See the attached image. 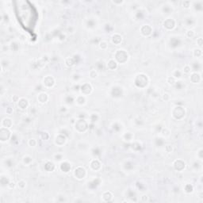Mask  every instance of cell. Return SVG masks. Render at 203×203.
Instances as JSON below:
<instances>
[{
	"instance_id": "39",
	"label": "cell",
	"mask_w": 203,
	"mask_h": 203,
	"mask_svg": "<svg viewBox=\"0 0 203 203\" xmlns=\"http://www.w3.org/2000/svg\"><path fill=\"white\" fill-rule=\"evenodd\" d=\"M193 56L197 59H201L202 57V49L200 48H195L192 51Z\"/></svg>"
},
{
	"instance_id": "61",
	"label": "cell",
	"mask_w": 203,
	"mask_h": 203,
	"mask_svg": "<svg viewBox=\"0 0 203 203\" xmlns=\"http://www.w3.org/2000/svg\"><path fill=\"white\" fill-rule=\"evenodd\" d=\"M6 113H7L8 115H11V114L13 113V112H14V109H13V107H11V106L7 107V108H6Z\"/></svg>"
},
{
	"instance_id": "18",
	"label": "cell",
	"mask_w": 203,
	"mask_h": 203,
	"mask_svg": "<svg viewBox=\"0 0 203 203\" xmlns=\"http://www.w3.org/2000/svg\"><path fill=\"white\" fill-rule=\"evenodd\" d=\"M17 106L18 107V109L21 110H25L30 106V102L27 99L22 97V98L18 99V100L17 101Z\"/></svg>"
},
{
	"instance_id": "9",
	"label": "cell",
	"mask_w": 203,
	"mask_h": 203,
	"mask_svg": "<svg viewBox=\"0 0 203 203\" xmlns=\"http://www.w3.org/2000/svg\"><path fill=\"white\" fill-rule=\"evenodd\" d=\"M123 88L121 87V86L115 85L113 86L112 87L110 88V94L112 98H114V99L121 98V97L123 95Z\"/></svg>"
},
{
	"instance_id": "53",
	"label": "cell",
	"mask_w": 203,
	"mask_h": 203,
	"mask_svg": "<svg viewBox=\"0 0 203 203\" xmlns=\"http://www.w3.org/2000/svg\"><path fill=\"white\" fill-rule=\"evenodd\" d=\"M28 145L31 148H35L36 146L37 145V140H36L35 138H30L28 140Z\"/></svg>"
},
{
	"instance_id": "14",
	"label": "cell",
	"mask_w": 203,
	"mask_h": 203,
	"mask_svg": "<svg viewBox=\"0 0 203 203\" xmlns=\"http://www.w3.org/2000/svg\"><path fill=\"white\" fill-rule=\"evenodd\" d=\"M152 31H153L152 27L148 24H144L140 28V34L144 36V37H148L149 36H151L152 33Z\"/></svg>"
},
{
	"instance_id": "40",
	"label": "cell",
	"mask_w": 203,
	"mask_h": 203,
	"mask_svg": "<svg viewBox=\"0 0 203 203\" xmlns=\"http://www.w3.org/2000/svg\"><path fill=\"white\" fill-rule=\"evenodd\" d=\"M183 71L179 69H175L174 71H172V74H171V76H173L176 80H179L182 79V76H183Z\"/></svg>"
},
{
	"instance_id": "23",
	"label": "cell",
	"mask_w": 203,
	"mask_h": 203,
	"mask_svg": "<svg viewBox=\"0 0 203 203\" xmlns=\"http://www.w3.org/2000/svg\"><path fill=\"white\" fill-rule=\"evenodd\" d=\"M75 103L78 106H83L87 104V97L82 94H79L75 97Z\"/></svg>"
},
{
	"instance_id": "5",
	"label": "cell",
	"mask_w": 203,
	"mask_h": 203,
	"mask_svg": "<svg viewBox=\"0 0 203 203\" xmlns=\"http://www.w3.org/2000/svg\"><path fill=\"white\" fill-rule=\"evenodd\" d=\"M74 178L77 180H83L87 176V171L82 166H77L72 171Z\"/></svg>"
},
{
	"instance_id": "20",
	"label": "cell",
	"mask_w": 203,
	"mask_h": 203,
	"mask_svg": "<svg viewBox=\"0 0 203 203\" xmlns=\"http://www.w3.org/2000/svg\"><path fill=\"white\" fill-rule=\"evenodd\" d=\"M191 7L193 10L198 14H202L203 11V1H195L191 2Z\"/></svg>"
},
{
	"instance_id": "47",
	"label": "cell",
	"mask_w": 203,
	"mask_h": 203,
	"mask_svg": "<svg viewBox=\"0 0 203 203\" xmlns=\"http://www.w3.org/2000/svg\"><path fill=\"white\" fill-rule=\"evenodd\" d=\"M195 34H196V33H195V31L194 30H192V29H188L187 30V32H186V33H185L186 37L189 39H191L193 38V37H195Z\"/></svg>"
},
{
	"instance_id": "24",
	"label": "cell",
	"mask_w": 203,
	"mask_h": 203,
	"mask_svg": "<svg viewBox=\"0 0 203 203\" xmlns=\"http://www.w3.org/2000/svg\"><path fill=\"white\" fill-rule=\"evenodd\" d=\"M49 94L44 91H41L37 94V101L41 104H45L49 101Z\"/></svg>"
},
{
	"instance_id": "60",
	"label": "cell",
	"mask_w": 203,
	"mask_h": 203,
	"mask_svg": "<svg viewBox=\"0 0 203 203\" xmlns=\"http://www.w3.org/2000/svg\"><path fill=\"white\" fill-rule=\"evenodd\" d=\"M17 186V184L14 183V181H11L10 183H9V184L7 185V187H8L9 189H14V187H16Z\"/></svg>"
},
{
	"instance_id": "57",
	"label": "cell",
	"mask_w": 203,
	"mask_h": 203,
	"mask_svg": "<svg viewBox=\"0 0 203 203\" xmlns=\"http://www.w3.org/2000/svg\"><path fill=\"white\" fill-rule=\"evenodd\" d=\"M174 87L176 88H178V90H181V89H183V82H181V81L177 80L176 82V83L174 84Z\"/></svg>"
},
{
	"instance_id": "16",
	"label": "cell",
	"mask_w": 203,
	"mask_h": 203,
	"mask_svg": "<svg viewBox=\"0 0 203 203\" xmlns=\"http://www.w3.org/2000/svg\"><path fill=\"white\" fill-rule=\"evenodd\" d=\"M67 142V137L64 136L62 133H59V134L55 137L54 140V144L58 147H63Z\"/></svg>"
},
{
	"instance_id": "30",
	"label": "cell",
	"mask_w": 203,
	"mask_h": 203,
	"mask_svg": "<svg viewBox=\"0 0 203 203\" xmlns=\"http://www.w3.org/2000/svg\"><path fill=\"white\" fill-rule=\"evenodd\" d=\"M190 67H191V69H192V71H197V72H200L201 69H202V63H201V61H198V60H195L191 62V63H189Z\"/></svg>"
},
{
	"instance_id": "29",
	"label": "cell",
	"mask_w": 203,
	"mask_h": 203,
	"mask_svg": "<svg viewBox=\"0 0 203 203\" xmlns=\"http://www.w3.org/2000/svg\"><path fill=\"white\" fill-rule=\"evenodd\" d=\"M56 164L54 162H52L51 160H47L44 164V169L47 172H52L54 171L56 169Z\"/></svg>"
},
{
	"instance_id": "38",
	"label": "cell",
	"mask_w": 203,
	"mask_h": 203,
	"mask_svg": "<svg viewBox=\"0 0 203 203\" xmlns=\"http://www.w3.org/2000/svg\"><path fill=\"white\" fill-rule=\"evenodd\" d=\"M76 64V58L75 56L68 57L65 60V65L68 67H72Z\"/></svg>"
},
{
	"instance_id": "44",
	"label": "cell",
	"mask_w": 203,
	"mask_h": 203,
	"mask_svg": "<svg viewBox=\"0 0 203 203\" xmlns=\"http://www.w3.org/2000/svg\"><path fill=\"white\" fill-rule=\"evenodd\" d=\"M3 164L5 165L6 168H11L14 166V159L12 158H7L6 159H4L3 161Z\"/></svg>"
},
{
	"instance_id": "48",
	"label": "cell",
	"mask_w": 203,
	"mask_h": 203,
	"mask_svg": "<svg viewBox=\"0 0 203 203\" xmlns=\"http://www.w3.org/2000/svg\"><path fill=\"white\" fill-rule=\"evenodd\" d=\"M53 159L55 161H57V162H61L62 160H63V155L62 153H60V152H57L53 155Z\"/></svg>"
},
{
	"instance_id": "32",
	"label": "cell",
	"mask_w": 203,
	"mask_h": 203,
	"mask_svg": "<svg viewBox=\"0 0 203 203\" xmlns=\"http://www.w3.org/2000/svg\"><path fill=\"white\" fill-rule=\"evenodd\" d=\"M13 125V121L10 118H4L1 121V127L11 129Z\"/></svg>"
},
{
	"instance_id": "3",
	"label": "cell",
	"mask_w": 203,
	"mask_h": 203,
	"mask_svg": "<svg viewBox=\"0 0 203 203\" xmlns=\"http://www.w3.org/2000/svg\"><path fill=\"white\" fill-rule=\"evenodd\" d=\"M74 129L79 133H84L89 129V122L84 118H79L75 121Z\"/></svg>"
},
{
	"instance_id": "46",
	"label": "cell",
	"mask_w": 203,
	"mask_h": 203,
	"mask_svg": "<svg viewBox=\"0 0 203 203\" xmlns=\"http://www.w3.org/2000/svg\"><path fill=\"white\" fill-rule=\"evenodd\" d=\"M88 75H89L90 79H91V80H95L97 77H98L99 73H98L96 69H91V70L89 71V74Z\"/></svg>"
},
{
	"instance_id": "1",
	"label": "cell",
	"mask_w": 203,
	"mask_h": 203,
	"mask_svg": "<svg viewBox=\"0 0 203 203\" xmlns=\"http://www.w3.org/2000/svg\"><path fill=\"white\" fill-rule=\"evenodd\" d=\"M133 83H134L135 87L138 89L143 90L148 87V83H149V78H148V75L144 74V73H138L135 75L134 80H133Z\"/></svg>"
},
{
	"instance_id": "4",
	"label": "cell",
	"mask_w": 203,
	"mask_h": 203,
	"mask_svg": "<svg viewBox=\"0 0 203 203\" xmlns=\"http://www.w3.org/2000/svg\"><path fill=\"white\" fill-rule=\"evenodd\" d=\"M171 116L174 119L180 121L182 119L185 118V116L187 114V110L183 106H176L172 108L171 110Z\"/></svg>"
},
{
	"instance_id": "7",
	"label": "cell",
	"mask_w": 203,
	"mask_h": 203,
	"mask_svg": "<svg viewBox=\"0 0 203 203\" xmlns=\"http://www.w3.org/2000/svg\"><path fill=\"white\" fill-rule=\"evenodd\" d=\"M173 168L178 171V172H183L187 168V163L182 159H176L172 163Z\"/></svg>"
},
{
	"instance_id": "11",
	"label": "cell",
	"mask_w": 203,
	"mask_h": 203,
	"mask_svg": "<svg viewBox=\"0 0 203 203\" xmlns=\"http://www.w3.org/2000/svg\"><path fill=\"white\" fill-rule=\"evenodd\" d=\"M80 91L81 94L87 96V95H89V94H91L92 93L93 87L90 82H84L80 87Z\"/></svg>"
},
{
	"instance_id": "22",
	"label": "cell",
	"mask_w": 203,
	"mask_h": 203,
	"mask_svg": "<svg viewBox=\"0 0 203 203\" xmlns=\"http://www.w3.org/2000/svg\"><path fill=\"white\" fill-rule=\"evenodd\" d=\"M146 14H147V11L144 8L139 7L136 11H134V17L137 20H143L146 16Z\"/></svg>"
},
{
	"instance_id": "52",
	"label": "cell",
	"mask_w": 203,
	"mask_h": 203,
	"mask_svg": "<svg viewBox=\"0 0 203 203\" xmlns=\"http://www.w3.org/2000/svg\"><path fill=\"white\" fill-rule=\"evenodd\" d=\"M91 154H92L95 158H97V157L99 156H100V154H101L100 148H98V147H96V148H93L92 149H91Z\"/></svg>"
},
{
	"instance_id": "33",
	"label": "cell",
	"mask_w": 203,
	"mask_h": 203,
	"mask_svg": "<svg viewBox=\"0 0 203 203\" xmlns=\"http://www.w3.org/2000/svg\"><path fill=\"white\" fill-rule=\"evenodd\" d=\"M122 166H123V168H125V171H130L133 170V168H134V164H133V162L132 160H130V159H126V160H125V161L123 162Z\"/></svg>"
},
{
	"instance_id": "63",
	"label": "cell",
	"mask_w": 203,
	"mask_h": 203,
	"mask_svg": "<svg viewBox=\"0 0 203 203\" xmlns=\"http://www.w3.org/2000/svg\"><path fill=\"white\" fill-rule=\"evenodd\" d=\"M125 3V2L123 1V0H121V1H111V3H113V4H114V5L116 6L122 5V4H124Z\"/></svg>"
},
{
	"instance_id": "26",
	"label": "cell",
	"mask_w": 203,
	"mask_h": 203,
	"mask_svg": "<svg viewBox=\"0 0 203 203\" xmlns=\"http://www.w3.org/2000/svg\"><path fill=\"white\" fill-rule=\"evenodd\" d=\"M101 118V116L99 114V113L97 112H92L88 116V120H89V122L91 124H96L98 123Z\"/></svg>"
},
{
	"instance_id": "50",
	"label": "cell",
	"mask_w": 203,
	"mask_h": 203,
	"mask_svg": "<svg viewBox=\"0 0 203 203\" xmlns=\"http://www.w3.org/2000/svg\"><path fill=\"white\" fill-rule=\"evenodd\" d=\"M182 6H183L184 9H186V10L190 9L191 8V2L189 1V0L183 1V2H182Z\"/></svg>"
},
{
	"instance_id": "35",
	"label": "cell",
	"mask_w": 203,
	"mask_h": 203,
	"mask_svg": "<svg viewBox=\"0 0 203 203\" xmlns=\"http://www.w3.org/2000/svg\"><path fill=\"white\" fill-rule=\"evenodd\" d=\"M180 44H181V40L179 39V37H171V39L170 40V43H169L171 48H174V49L179 46Z\"/></svg>"
},
{
	"instance_id": "6",
	"label": "cell",
	"mask_w": 203,
	"mask_h": 203,
	"mask_svg": "<svg viewBox=\"0 0 203 203\" xmlns=\"http://www.w3.org/2000/svg\"><path fill=\"white\" fill-rule=\"evenodd\" d=\"M163 27L165 30L167 31H172L176 28L177 25V22L176 20L172 18V17H168L167 18H165L163 22Z\"/></svg>"
},
{
	"instance_id": "55",
	"label": "cell",
	"mask_w": 203,
	"mask_h": 203,
	"mask_svg": "<svg viewBox=\"0 0 203 203\" xmlns=\"http://www.w3.org/2000/svg\"><path fill=\"white\" fill-rule=\"evenodd\" d=\"M201 162H202V161H200V160H198V159H197V160H195V162L193 163L192 166H191L193 169H195V170H198V169L199 168H201Z\"/></svg>"
},
{
	"instance_id": "19",
	"label": "cell",
	"mask_w": 203,
	"mask_h": 203,
	"mask_svg": "<svg viewBox=\"0 0 203 203\" xmlns=\"http://www.w3.org/2000/svg\"><path fill=\"white\" fill-rule=\"evenodd\" d=\"M122 41H123L122 36L118 33H113L111 37H110L111 43L114 44V45H120L122 43Z\"/></svg>"
},
{
	"instance_id": "62",
	"label": "cell",
	"mask_w": 203,
	"mask_h": 203,
	"mask_svg": "<svg viewBox=\"0 0 203 203\" xmlns=\"http://www.w3.org/2000/svg\"><path fill=\"white\" fill-rule=\"evenodd\" d=\"M72 79L74 80L75 82H79L80 80V76L79 74H76V73H75V74H73V75H72Z\"/></svg>"
},
{
	"instance_id": "8",
	"label": "cell",
	"mask_w": 203,
	"mask_h": 203,
	"mask_svg": "<svg viewBox=\"0 0 203 203\" xmlns=\"http://www.w3.org/2000/svg\"><path fill=\"white\" fill-rule=\"evenodd\" d=\"M42 85L46 89H51L56 85V80L52 75H46L42 80Z\"/></svg>"
},
{
	"instance_id": "13",
	"label": "cell",
	"mask_w": 203,
	"mask_h": 203,
	"mask_svg": "<svg viewBox=\"0 0 203 203\" xmlns=\"http://www.w3.org/2000/svg\"><path fill=\"white\" fill-rule=\"evenodd\" d=\"M59 168L60 170L64 174H68L71 171V164L67 159H63L61 162H60L59 164Z\"/></svg>"
},
{
	"instance_id": "21",
	"label": "cell",
	"mask_w": 203,
	"mask_h": 203,
	"mask_svg": "<svg viewBox=\"0 0 203 203\" xmlns=\"http://www.w3.org/2000/svg\"><path fill=\"white\" fill-rule=\"evenodd\" d=\"M196 24V20L194 17L187 16L183 20V25L186 27H188L189 29H191L192 27H195Z\"/></svg>"
},
{
	"instance_id": "51",
	"label": "cell",
	"mask_w": 203,
	"mask_h": 203,
	"mask_svg": "<svg viewBox=\"0 0 203 203\" xmlns=\"http://www.w3.org/2000/svg\"><path fill=\"white\" fill-rule=\"evenodd\" d=\"M17 187L21 190L25 189V187H26V182L24 179H20L19 181L18 182V183H17Z\"/></svg>"
},
{
	"instance_id": "42",
	"label": "cell",
	"mask_w": 203,
	"mask_h": 203,
	"mask_svg": "<svg viewBox=\"0 0 203 203\" xmlns=\"http://www.w3.org/2000/svg\"><path fill=\"white\" fill-rule=\"evenodd\" d=\"M64 103L66 105H71L75 103V97L69 95V94H66L64 99H63Z\"/></svg>"
},
{
	"instance_id": "43",
	"label": "cell",
	"mask_w": 203,
	"mask_h": 203,
	"mask_svg": "<svg viewBox=\"0 0 203 203\" xmlns=\"http://www.w3.org/2000/svg\"><path fill=\"white\" fill-rule=\"evenodd\" d=\"M194 190H195L194 186L190 183H186L183 187V190L187 194H191V193L194 192Z\"/></svg>"
},
{
	"instance_id": "36",
	"label": "cell",
	"mask_w": 203,
	"mask_h": 203,
	"mask_svg": "<svg viewBox=\"0 0 203 203\" xmlns=\"http://www.w3.org/2000/svg\"><path fill=\"white\" fill-rule=\"evenodd\" d=\"M122 128H123V125H122V124L120 121H114V122H113L112 129L114 132H121V130H122Z\"/></svg>"
},
{
	"instance_id": "28",
	"label": "cell",
	"mask_w": 203,
	"mask_h": 203,
	"mask_svg": "<svg viewBox=\"0 0 203 203\" xmlns=\"http://www.w3.org/2000/svg\"><path fill=\"white\" fill-rule=\"evenodd\" d=\"M85 26L89 30H94L97 26V21L94 18H89L86 19Z\"/></svg>"
},
{
	"instance_id": "27",
	"label": "cell",
	"mask_w": 203,
	"mask_h": 203,
	"mask_svg": "<svg viewBox=\"0 0 203 203\" xmlns=\"http://www.w3.org/2000/svg\"><path fill=\"white\" fill-rule=\"evenodd\" d=\"M121 138H122V140L125 141V142L130 143L132 142L133 140V138H134V135L132 132L130 131H127V132H125L122 133L121 135Z\"/></svg>"
},
{
	"instance_id": "58",
	"label": "cell",
	"mask_w": 203,
	"mask_h": 203,
	"mask_svg": "<svg viewBox=\"0 0 203 203\" xmlns=\"http://www.w3.org/2000/svg\"><path fill=\"white\" fill-rule=\"evenodd\" d=\"M165 151H166V152H168V153H171L173 152V150H174V148H173V146L171 145V144H167V145H165Z\"/></svg>"
},
{
	"instance_id": "37",
	"label": "cell",
	"mask_w": 203,
	"mask_h": 203,
	"mask_svg": "<svg viewBox=\"0 0 203 203\" xmlns=\"http://www.w3.org/2000/svg\"><path fill=\"white\" fill-rule=\"evenodd\" d=\"M141 148H142V145H141V144H140V142H138V141H132V142H131L130 148L132 149L133 151H140V149H141Z\"/></svg>"
},
{
	"instance_id": "59",
	"label": "cell",
	"mask_w": 203,
	"mask_h": 203,
	"mask_svg": "<svg viewBox=\"0 0 203 203\" xmlns=\"http://www.w3.org/2000/svg\"><path fill=\"white\" fill-rule=\"evenodd\" d=\"M196 44H198V47L200 48V49H202V44H203V39L202 37H198V38H197V41H196Z\"/></svg>"
},
{
	"instance_id": "41",
	"label": "cell",
	"mask_w": 203,
	"mask_h": 203,
	"mask_svg": "<svg viewBox=\"0 0 203 203\" xmlns=\"http://www.w3.org/2000/svg\"><path fill=\"white\" fill-rule=\"evenodd\" d=\"M154 143H155V145L156 147H162L164 144V139L161 137H156L155 139H154Z\"/></svg>"
},
{
	"instance_id": "2",
	"label": "cell",
	"mask_w": 203,
	"mask_h": 203,
	"mask_svg": "<svg viewBox=\"0 0 203 203\" xmlns=\"http://www.w3.org/2000/svg\"><path fill=\"white\" fill-rule=\"evenodd\" d=\"M113 59L118 62V63L125 64L127 61H129V55L127 51L122 49H119L116 50V52H114Z\"/></svg>"
},
{
	"instance_id": "34",
	"label": "cell",
	"mask_w": 203,
	"mask_h": 203,
	"mask_svg": "<svg viewBox=\"0 0 203 203\" xmlns=\"http://www.w3.org/2000/svg\"><path fill=\"white\" fill-rule=\"evenodd\" d=\"M33 161V158L30 155H25L24 156L22 157V162L24 166H30L32 164V163Z\"/></svg>"
},
{
	"instance_id": "56",
	"label": "cell",
	"mask_w": 203,
	"mask_h": 203,
	"mask_svg": "<svg viewBox=\"0 0 203 203\" xmlns=\"http://www.w3.org/2000/svg\"><path fill=\"white\" fill-rule=\"evenodd\" d=\"M197 159L202 161L203 159V149L202 148H199V150L197 152Z\"/></svg>"
},
{
	"instance_id": "25",
	"label": "cell",
	"mask_w": 203,
	"mask_h": 203,
	"mask_svg": "<svg viewBox=\"0 0 203 203\" xmlns=\"http://www.w3.org/2000/svg\"><path fill=\"white\" fill-rule=\"evenodd\" d=\"M106 68L107 69L110 70V71H116L118 68V62H117L113 58L110 59V60L106 62Z\"/></svg>"
},
{
	"instance_id": "17",
	"label": "cell",
	"mask_w": 203,
	"mask_h": 203,
	"mask_svg": "<svg viewBox=\"0 0 203 203\" xmlns=\"http://www.w3.org/2000/svg\"><path fill=\"white\" fill-rule=\"evenodd\" d=\"M190 80L192 83H195V84H198L202 82V75H201L200 72H197V71H192L190 73Z\"/></svg>"
},
{
	"instance_id": "49",
	"label": "cell",
	"mask_w": 203,
	"mask_h": 203,
	"mask_svg": "<svg viewBox=\"0 0 203 203\" xmlns=\"http://www.w3.org/2000/svg\"><path fill=\"white\" fill-rule=\"evenodd\" d=\"M183 73H184V74H190L191 72H192V69H191V67H190V65L189 63H187V64H186V65H184L183 68Z\"/></svg>"
},
{
	"instance_id": "12",
	"label": "cell",
	"mask_w": 203,
	"mask_h": 203,
	"mask_svg": "<svg viewBox=\"0 0 203 203\" xmlns=\"http://www.w3.org/2000/svg\"><path fill=\"white\" fill-rule=\"evenodd\" d=\"M89 167H90V169L91 171H93L94 172H99V171H100L102 170V164L101 161L99 159L94 158V159H92L90 161Z\"/></svg>"
},
{
	"instance_id": "45",
	"label": "cell",
	"mask_w": 203,
	"mask_h": 203,
	"mask_svg": "<svg viewBox=\"0 0 203 203\" xmlns=\"http://www.w3.org/2000/svg\"><path fill=\"white\" fill-rule=\"evenodd\" d=\"M99 47L100 49L106 50L108 49V47H109V43L106 40H102L99 43Z\"/></svg>"
},
{
	"instance_id": "54",
	"label": "cell",
	"mask_w": 203,
	"mask_h": 203,
	"mask_svg": "<svg viewBox=\"0 0 203 203\" xmlns=\"http://www.w3.org/2000/svg\"><path fill=\"white\" fill-rule=\"evenodd\" d=\"M177 81V80L174 78L173 76H168V78H167V82H168V85H170V86H174V84L176 83V82Z\"/></svg>"
},
{
	"instance_id": "10",
	"label": "cell",
	"mask_w": 203,
	"mask_h": 203,
	"mask_svg": "<svg viewBox=\"0 0 203 203\" xmlns=\"http://www.w3.org/2000/svg\"><path fill=\"white\" fill-rule=\"evenodd\" d=\"M11 137H12V134H11L10 129L1 127V129H0V140H1V142L4 143L6 141H8L10 139H11Z\"/></svg>"
},
{
	"instance_id": "31",
	"label": "cell",
	"mask_w": 203,
	"mask_h": 203,
	"mask_svg": "<svg viewBox=\"0 0 203 203\" xmlns=\"http://www.w3.org/2000/svg\"><path fill=\"white\" fill-rule=\"evenodd\" d=\"M102 198V201L103 202H111L113 199V193L111 192V191H105V192H103L102 194L101 195Z\"/></svg>"
},
{
	"instance_id": "15",
	"label": "cell",
	"mask_w": 203,
	"mask_h": 203,
	"mask_svg": "<svg viewBox=\"0 0 203 203\" xmlns=\"http://www.w3.org/2000/svg\"><path fill=\"white\" fill-rule=\"evenodd\" d=\"M160 6H161V8H160L161 13H162V14H164V15L170 14L171 13H172L174 11V7H173V6L171 5V3L170 2L164 3Z\"/></svg>"
}]
</instances>
